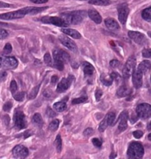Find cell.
Masks as SVG:
<instances>
[{
  "label": "cell",
  "mask_w": 151,
  "mask_h": 159,
  "mask_svg": "<svg viewBox=\"0 0 151 159\" xmlns=\"http://www.w3.org/2000/svg\"><path fill=\"white\" fill-rule=\"evenodd\" d=\"M135 65H136V60L134 56H130L128 59H127V62H126L125 67H124L122 70L123 77L125 79H129L130 75L133 74V73L135 70Z\"/></svg>",
  "instance_id": "cell-3"
},
{
  "label": "cell",
  "mask_w": 151,
  "mask_h": 159,
  "mask_svg": "<svg viewBox=\"0 0 151 159\" xmlns=\"http://www.w3.org/2000/svg\"><path fill=\"white\" fill-rule=\"evenodd\" d=\"M11 51H12V46H11V44L10 43H7L6 44H5V48H4V49H3L4 53L9 54L11 53Z\"/></svg>",
  "instance_id": "cell-39"
},
{
  "label": "cell",
  "mask_w": 151,
  "mask_h": 159,
  "mask_svg": "<svg viewBox=\"0 0 151 159\" xmlns=\"http://www.w3.org/2000/svg\"><path fill=\"white\" fill-rule=\"evenodd\" d=\"M53 108L58 112H63L67 109V104L65 102H59L53 104Z\"/></svg>",
  "instance_id": "cell-28"
},
{
  "label": "cell",
  "mask_w": 151,
  "mask_h": 159,
  "mask_svg": "<svg viewBox=\"0 0 151 159\" xmlns=\"http://www.w3.org/2000/svg\"><path fill=\"white\" fill-rule=\"evenodd\" d=\"M83 71L85 75H91L94 72V67L91 64L88 62H84L82 64Z\"/></svg>",
  "instance_id": "cell-23"
},
{
  "label": "cell",
  "mask_w": 151,
  "mask_h": 159,
  "mask_svg": "<svg viewBox=\"0 0 151 159\" xmlns=\"http://www.w3.org/2000/svg\"><path fill=\"white\" fill-rule=\"evenodd\" d=\"M55 145H56V148H57V152H61L62 149V141L60 135H58L57 138H56Z\"/></svg>",
  "instance_id": "cell-30"
},
{
  "label": "cell",
  "mask_w": 151,
  "mask_h": 159,
  "mask_svg": "<svg viewBox=\"0 0 151 159\" xmlns=\"http://www.w3.org/2000/svg\"><path fill=\"white\" fill-rule=\"evenodd\" d=\"M133 136H134L135 139H140V138L142 137L143 135V132L141 130H136L135 132H133Z\"/></svg>",
  "instance_id": "cell-47"
},
{
  "label": "cell",
  "mask_w": 151,
  "mask_h": 159,
  "mask_svg": "<svg viewBox=\"0 0 151 159\" xmlns=\"http://www.w3.org/2000/svg\"><path fill=\"white\" fill-rule=\"evenodd\" d=\"M41 21L45 24H51L58 27H65L68 26V23L62 17L57 16H44L41 19Z\"/></svg>",
  "instance_id": "cell-5"
},
{
  "label": "cell",
  "mask_w": 151,
  "mask_h": 159,
  "mask_svg": "<svg viewBox=\"0 0 151 159\" xmlns=\"http://www.w3.org/2000/svg\"><path fill=\"white\" fill-rule=\"evenodd\" d=\"M40 88V84L37 85V86L34 87V88L30 90V92L29 93L28 96V99H34L37 96L38 93H39V90Z\"/></svg>",
  "instance_id": "cell-29"
},
{
  "label": "cell",
  "mask_w": 151,
  "mask_h": 159,
  "mask_svg": "<svg viewBox=\"0 0 151 159\" xmlns=\"http://www.w3.org/2000/svg\"><path fill=\"white\" fill-rule=\"evenodd\" d=\"M108 121L107 119H106V118H104V119L102 120V121H101V123L99 124V126H98V130L102 133V132L105 130L106 128L108 127Z\"/></svg>",
  "instance_id": "cell-33"
},
{
  "label": "cell",
  "mask_w": 151,
  "mask_h": 159,
  "mask_svg": "<svg viewBox=\"0 0 151 159\" xmlns=\"http://www.w3.org/2000/svg\"><path fill=\"white\" fill-rule=\"evenodd\" d=\"M92 143H94V145L96 147H101L102 145V141L99 140L98 139H94L92 140Z\"/></svg>",
  "instance_id": "cell-44"
},
{
  "label": "cell",
  "mask_w": 151,
  "mask_h": 159,
  "mask_svg": "<svg viewBox=\"0 0 151 159\" xmlns=\"http://www.w3.org/2000/svg\"><path fill=\"white\" fill-rule=\"evenodd\" d=\"M110 65L112 67H113V68H116V67H119V65H120V62L119 61H118V60L113 59V60H112V61H110Z\"/></svg>",
  "instance_id": "cell-46"
},
{
  "label": "cell",
  "mask_w": 151,
  "mask_h": 159,
  "mask_svg": "<svg viewBox=\"0 0 151 159\" xmlns=\"http://www.w3.org/2000/svg\"><path fill=\"white\" fill-rule=\"evenodd\" d=\"M58 81V76L57 75H53V76H52L51 78V83L52 84H56V83Z\"/></svg>",
  "instance_id": "cell-53"
},
{
  "label": "cell",
  "mask_w": 151,
  "mask_h": 159,
  "mask_svg": "<svg viewBox=\"0 0 151 159\" xmlns=\"http://www.w3.org/2000/svg\"><path fill=\"white\" fill-rule=\"evenodd\" d=\"M11 5L6 2H0V8H5V7H10Z\"/></svg>",
  "instance_id": "cell-51"
},
{
  "label": "cell",
  "mask_w": 151,
  "mask_h": 159,
  "mask_svg": "<svg viewBox=\"0 0 151 159\" xmlns=\"http://www.w3.org/2000/svg\"><path fill=\"white\" fill-rule=\"evenodd\" d=\"M1 66H2V58L0 57V67H1Z\"/></svg>",
  "instance_id": "cell-58"
},
{
  "label": "cell",
  "mask_w": 151,
  "mask_h": 159,
  "mask_svg": "<svg viewBox=\"0 0 151 159\" xmlns=\"http://www.w3.org/2000/svg\"><path fill=\"white\" fill-rule=\"evenodd\" d=\"M7 76V73L6 72H0V81H2L5 77Z\"/></svg>",
  "instance_id": "cell-52"
},
{
  "label": "cell",
  "mask_w": 151,
  "mask_h": 159,
  "mask_svg": "<svg viewBox=\"0 0 151 159\" xmlns=\"http://www.w3.org/2000/svg\"><path fill=\"white\" fill-rule=\"evenodd\" d=\"M88 13L85 11H76L62 14V17L68 25H78L84 20Z\"/></svg>",
  "instance_id": "cell-1"
},
{
  "label": "cell",
  "mask_w": 151,
  "mask_h": 159,
  "mask_svg": "<svg viewBox=\"0 0 151 159\" xmlns=\"http://www.w3.org/2000/svg\"><path fill=\"white\" fill-rule=\"evenodd\" d=\"M110 75H111V77L113 78V80L115 79V80H117V81H119L120 79V75L117 73H113L112 74H110Z\"/></svg>",
  "instance_id": "cell-50"
},
{
  "label": "cell",
  "mask_w": 151,
  "mask_h": 159,
  "mask_svg": "<svg viewBox=\"0 0 151 159\" xmlns=\"http://www.w3.org/2000/svg\"><path fill=\"white\" fill-rule=\"evenodd\" d=\"M30 1L35 4H44L48 2V0H30Z\"/></svg>",
  "instance_id": "cell-49"
},
{
  "label": "cell",
  "mask_w": 151,
  "mask_h": 159,
  "mask_svg": "<svg viewBox=\"0 0 151 159\" xmlns=\"http://www.w3.org/2000/svg\"><path fill=\"white\" fill-rule=\"evenodd\" d=\"M137 116L142 119H148L151 117V105L147 103L140 104L135 109Z\"/></svg>",
  "instance_id": "cell-4"
},
{
  "label": "cell",
  "mask_w": 151,
  "mask_h": 159,
  "mask_svg": "<svg viewBox=\"0 0 151 159\" xmlns=\"http://www.w3.org/2000/svg\"><path fill=\"white\" fill-rule=\"evenodd\" d=\"M25 93L24 92H19L16 94H13V97H14L15 100L18 101V102H22L25 98Z\"/></svg>",
  "instance_id": "cell-35"
},
{
  "label": "cell",
  "mask_w": 151,
  "mask_h": 159,
  "mask_svg": "<svg viewBox=\"0 0 151 159\" xmlns=\"http://www.w3.org/2000/svg\"><path fill=\"white\" fill-rule=\"evenodd\" d=\"M142 16L147 22H151V6L142 11Z\"/></svg>",
  "instance_id": "cell-27"
},
{
  "label": "cell",
  "mask_w": 151,
  "mask_h": 159,
  "mask_svg": "<svg viewBox=\"0 0 151 159\" xmlns=\"http://www.w3.org/2000/svg\"><path fill=\"white\" fill-rule=\"evenodd\" d=\"M131 92H132L131 89H130L128 87L126 86V85H122V86L120 87V88L117 90V95L118 97L121 98V97L129 96V95L131 93Z\"/></svg>",
  "instance_id": "cell-21"
},
{
  "label": "cell",
  "mask_w": 151,
  "mask_h": 159,
  "mask_svg": "<svg viewBox=\"0 0 151 159\" xmlns=\"http://www.w3.org/2000/svg\"><path fill=\"white\" fill-rule=\"evenodd\" d=\"M151 69V63L150 61H148V60H145V61H143L139 64V65L138 66V68L137 70H139V71L142 72L143 74H145L148 72Z\"/></svg>",
  "instance_id": "cell-19"
},
{
  "label": "cell",
  "mask_w": 151,
  "mask_h": 159,
  "mask_svg": "<svg viewBox=\"0 0 151 159\" xmlns=\"http://www.w3.org/2000/svg\"><path fill=\"white\" fill-rule=\"evenodd\" d=\"M93 133H94V129H93L91 127L87 128V129L84 131V135L86 137L90 136V135H93Z\"/></svg>",
  "instance_id": "cell-43"
},
{
  "label": "cell",
  "mask_w": 151,
  "mask_h": 159,
  "mask_svg": "<svg viewBox=\"0 0 151 159\" xmlns=\"http://www.w3.org/2000/svg\"><path fill=\"white\" fill-rule=\"evenodd\" d=\"M32 121L33 123L39 127H42V125H43V119H42V116L39 113L34 114V116H33Z\"/></svg>",
  "instance_id": "cell-25"
},
{
  "label": "cell",
  "mask_w": 151,
  "mask_h": 159,
  "mask_svg": "<svg viewBox=\"0 0 151 159\" xmlns=\"http://www.w3.org/2000/svg\"><path fill=\"white\" fill-rule=\"evenodd\" d=\"M144 153V147L142 143L139 142H132L127 150V156L129 158H142Z\"/></svg>",
  "instance_id": "cell-2"
},
{
  "label": "cell",
  "mask_w": 151,
  "mask_h": 159,
  "mask_svg": "<svg viewBox=\"0 0 151 159\" xmlns=\"http://www.w3.org/2000/svg\"><path fill=\"white\" fill-rule=\"evenodd\" d=\"M106 119H107L108 125H114V121H115L116 119V114L113 112H110L109 113L107 114L106 116Z\"/></svg>",
  "instance_id": "cell-31"
},
{
  "label": "cell",
  "mask_w": 151,
  "mask_h": 159,
  "mask_svg": "<svg viewBox=\"0 0 151 159\" xmlns=\"http://www.w3.org/2000/svg\"><path fill=\"white\" fill-rule=\"evenodd\" d=\"M12 106H13V104H12V102H6V103L4 104V106H3L4 111L9 112L10 110H11V108H12Z\"/></svg>",
  "instance_id": "cell-42"
},
{
  "label": "cell",
  "mask_w": 151,
  "mask_h": 159,
  "mask_svg": "<svg viewBox=\"0 0 151 159\" xmlns=\"http://www.w3.org/2000/svg\"><path fill=\"white\" fill-rule=\"evenodd\" d=\"M88 101V98L87 97H79V98H74L72 101V104H82V103H85Z\"/></svg>",
  "instance_id": "cell-34"
},
{
  "label": "cell",
  "mask_w": 151,
  "mask_h": 159,
  "mask_svg": "<svg viewBox=\"0 0 151 159\" xmlns=\"http://www.w3.org/2000/svg\"><path fill=\"white\" fill-rule=\"evenodd\" d=\"M88 14L89 17L92 19L93 21L96 24H100L102 21V18L101 16V15L99 14V13L95 9H90L89 10Z\"/></svg>",
  "instance_id": "cell-18"
},
{
  "label": "cell",
  "mask_w": 151,
  "mask_h": 159,
  "mask_svg": "<svg viewBox=\"0 0 151 159\" xmlns=\"http://www.w3.org/2000/svg\"><path fill=\"white\" fill-rule=\"evenodd\" d=\"M128 36L133 42H135V43L138 44H141V45H143V44H146L148 42L144 35L140 32L130 30V31L128 32Z\"/></svg>",
  "instance_id": "cell-8"
},
{
  "label": "cell",
  "mask_w": 151,
  "mask_h": 159,
  "mask_svg": "<svg viewBox=\"0 0 151 159\" xmlns=\"http://www.w3.org/2000/svg\"><path fill=\"white\" fill-rule=\"evenodd\" d=\"M2 66L7 69H15L18 66V61L14 57L2 58Z\"/></svg>",
  "instance_id": "cell-15"
},
{
  "label": "cell",
  "mask_w": 151,
  "mask_h": 159,
  "mask_svg": "<svg viewBox=\"0 0 151 159\" xmlns=\"http://www.w3.org/2000/svg\"><path fill=\"white\" fill-rule=\"evenodd\" d=\"M17 89H18V88H17L16 82L14 80H13L12 81H11V85H10V90H11V93H12L13 95L16 93V92L17 91Z\"/></svg>",
  "instance_id": "cell-37"
},
{
  "label": "cell",
  "mask_w": 151,
  "mask_h": 159,
  "mask_svg": "<svg viewBox=\"0 0 151 159\" xmlns=\"http://www.w3.org/2000/svg\"><path fill=\"white\" fill-rule=\"evenodd\" d=\"M48 8V7H25V11L26 14H37Z\"/></svg>",
  "instance_id": "cell-22"
},
{
  "label": "cell",
  "mask_w": 151,
  "mask_h": 159,
  "mask_svg": "<svg viewBox=\"0 0 151 159\" xmlns=\"http://www.w3.org/2000/svg\"><path fill=\"white\" fill-rule=\"evenodd\" d=\"M7 24L6 23H3V22H0V28H2V27H4V26H7Z\"/></svg>",
  "instance_id": "cell-54"
},
{
  "label": "cell",
  "mask_w": 151,
  "mask_h": 159,
  "mask_svg": "<svg viewBox=\"0 0 151 159\" xmlns=\"http://www.w3.org/2000/svg\"><path fill=\"white\" fill-rule=\"evenodd\" d=\"M53 55L54 61H59L63 63H66L70 60L69 54L65 50L57 49L53 51Z\"/></svg>",
  "instance_id": "cell-12"
},
{
  "label": "cell",
  "mask_w": 151,
  "mask_h": 159,
  "mask_svg": "<svg viewBox=\"0 0 151 159\" xmlns=\"http://www.w3.org/2000/svg\"><path fill=\"white\" fill-rule=\"evenodd\" d=\"M104 23H105V25L107 26V28L110 30H113V31L119 30L120 28L119 23L113 18L106 19L105 21H104Z\"/></svg>",
  "instance_id": "cell-17"
},
{
  "label": "cell",
  "mask_w": 151,
  "mask_h": 159,
  "mask_svg": "<svg viewBox=\"0 0 151 159\" xmlns=\"http://www.w3.org/2000/svg\"><path fill=\"white\" fill-rule=\"evenodd\" d=\"M8 36V33L5 29L0 28V39H5Z\"/></svg>",
  "instance_id": "cell-40"
},
{
  "label": "cell",
  "mask_w": 151,
  "mask_h": 159,
  "mask_svg": "<svg viewBox=\"0 0 151 159\" xmlns=\"http://www.w3.org/2000/svg\"><path fill=\"white\" fill-rule=\"evenodd\" d=\"M59 121L58 119H55V120H53V121H52L51 122H50L48 128H49V129L50 131L54 132L58 129V127H59Z\"/></svg>",
  "instance_id": "cell-32"
},
{
  "label": "cell",
  "mask_w": 151,
  "mask_h": 159,
  "mask_svg": "<svg viewBox=\"0 0 151 159\" xmlns=\"http://www.w3.org/2000/svg\"><path fill=\"white\" fill-rule=\"evenodd\" d=\"M102 96V91L99 90V89H98V90L96 91V93H95V96H96V101H99Z\"/></svg>",
  "instance_id": "cell-48"
},
{
  "label": "cell",
  "mask_w": 151,
  "mask_h": 159,
  "mask_svg": "<svg viewBox=\"0 0 151 159\" xmlns=\"http://www.w3.org/2000/svg\"><path fill=\"white\" fill-rule=\"evenodd\" d=\"M44 62L46 63V65H48V66H52V65H53V63H52V58L51 56H50V53H47L44 55Z\"/></svg>",
  "instance_id": "cell-36"
},
{
  "label": "cell",
  "mask_w": 151,
  "mask_h": 159,
  "mask_svg": "<svg viewBox=\"0 0 151 159\" xmlns=\"http://www.w3.org/2000/svg\"><path fill=\"white\" fill-rule=\"evenodd\" d=\"M100 80L102 81V83L104 85H105V86H110V85L112 84V83H113V78L111 77V75H106L103 73V74H102L100 77Z\"/></svg>",
  "instance_id": "cell-24"
},
{
  "label": "cell",
  "mask_w": 151,
  "mask_h": 159,
  "mask_svg": "<svg viewBox=\"0 0 151 159\" xmlns=\"http://www.w3.org/2000/svg\"><path fill=\"white\" fill-rule=\"evenodd\" d=\"M128 112L125 110L120 114L118 121H119V126H118V129L119 132L125 131L127 128V119H128Z\"/></svg>",
  "instance_id": "cell-14"
},
{
  "label": "cell",
  "mask_w": 151,
  "mask_h": 159,
  "mask_svg": "<svg viewBox=\"0 0 151 159\" xmlns=\"http://www.w3.org/2000/svg\"><path fill=\"white\" fill-rule=\"evenodd\" d=\"M89 3L95 5H100V6H106L111 4L110 0H89Z\"/></svg>",
  "instance_id": "cell-26"
},
{
  "label": "cell",
  "mask_w": 151,
  "mask_h": 159,
  "mask_svg": "<svg viewBox=\"0 0 151 159\" xmlns=\"http://www.w3.org/2000/svg\"><path fill=\"white\" fill-rule=\"evenodd\" d=\"M129 7L126 4H122L118 7V14H119V20L122 25H125L127 22V16L129 14Z\"/></svg>",
  "instance_id": "cell-10"
},
{
  "label": "cell",
  "mask_w": 151,
  "mask_h": 159,
  "mask_svg": "<svg viewBox=\"0 0 151 159\" xmlns=\"http://www.w3.org/2000/svg\"><path fill=\"white\" fill-rule=\"evenodd\" d=\"M142 56L147 59H151V48H146L143 50Z\"/></svg>",
  "instance_id": "cell-38"
},
{
  "label": "cell",
  "mask_w": 151,
  "mask_h": 159,
  "mask_svg": "<svg viewBox=\"0 0 151 159\" xmlns=\"http://www.w3.org/2000/svg\"><path fill=\"white\" fill-rule=\"evenodd\" d=\"M150 81H151V75H150Z\"/></svg>",
  "instance_id": "cell-59"
},
{
  "label": "cell",
  "mask_w": 151,
  "mask_h": 159,
  "mask_svg": "<svg viewBox=\"0 0 151 159\" xmlns=\"http://www.w3.org/2000/svg\"><path fill=\"white\" fill-rule=\"evenodd\" d=\"M59 41L61 42V43L63 44L64 46H65L67 49H69L71 51L73 52V53H77L78 51V48H77L76 44L73 40H71V39L65 36H59Z\"/></svg>",
  "instance_id": "cell-11"
},
{
  "label": "cell",
  "mask_w": 151,
  "mask_h": 159,
  "mask_svg": "<svg viewBox=\"0 0 151 159\" xmlns=\"http://www.w3.org/2000/svg\"><path fill=\"white\" fill-rule=\"evenodd\" d=\"M14 125L18 129H22L26 127V121H25V116L21 110H16L13 116Z\"/></svg>",
  "instance_id": "cell-7"
},
{
  "label": "cell",
  "mask_w": 151,
  "mask_h": 159,
  "mask_svg": "<svg viewBox=\"0 0 151 159\" xmlns=\"http://www.w3.org/2000/svg\"><path fill=\"white\" fill-rule=\"evenodd\" d=\"M62 32L64 33L65 34L67 35V36H71L73 39H79L82 37L81 34H79V32L77 31V30H74V29H71V28H63L62 29Z\"/></svg>",
  "instance_id": "cell-20"
},
{
  "label": "cell",
  "mask_w": 151,
  "mask_h": 159,
  "mask_svg": "<svg viewBox=\"0 0 151 159\" xmlns=\"http://www.w3.org/2000/svg\"><path fill=\"white\" fill-rule=\"evenodd\" d=\"M148 130H151V121L150 122V123L148 124Z\"/></svg>",
  "instance_id": "cell-55"
},
{
  "label": "cell",
  "mask_w": 151,
  "mask_h": 159,
  "mask_svg": "<svg viewBox=\"0 0 151 159\" xmlns=\"http://www.w3.org/2000/svg\"><path fill=\"white\" fill-rule=\"evenodd\" d=\"M46 115L49 118H53L56 116V112L53 110H52V109H50V107H48L47 111H46Z\"/></svg>",
  "instance_id": "cell-45"
},
{
  "label": "cell",
  "mask_w": 151,
  "mask_h": 159,
  "mask_svg": "<svg viewBox=\"0 0 151 159\" xmlns=\"http://www.w3.org/2000/svg\"><path fill=\"white\" fill-rule=\"evenodd\" d=\"M28 148L22 145L16 146L13 150V156L16 158H25L28 156Z\"/></svg>",
  "instance_id": "cell-13"
},
{
  "label": "cell",
  "mask_w": 151,
  "mask_h": 159,
  "mask_svg": "<svg viewBox=\"0 0 151 159\" xmlns=\"http://www.w3.org/2000/svg\"><path fill=\"white\" fill-rule=\"evenodd\" d=\"M133 84L136 89L140 88L143 83V73L139 70H135L133 73Z\"/></svg>",
  "instance_id": "cell-16"
},
{
  "label": "cell",
  "mask_w": 151,
  "mask_h": 159,
  "mask_svg": "<svg viewBox=\"0 0 151 159\" xmlns=\"http://www.w3.org/2000/svg\"><path fill=\"white\" fill-rule=\"evenodd\" d=\"M148 36H150V39H151V32H150V31H149V32H148Z\"/></svg>",
  "instance_id": "cell-57"
},
{
  "label": "cell",
  "mask_w": 151,
  "mask_h": 159,
  "mask_svg": "<svg viewBox=\"0 0 151 159\" xmlns=\"http://www.w3.org/2000/svg\"><path fill=\"white\" fill-rule=\"evenodd\" d=\"M54 66L56 68H57L59 70H64V63L62 61H54Z\"/></svg>",
  "instance_id": "cell-41"
},
{
  "label": "cell",
  "mask_w": 151,
  "mask_h": 159,
  "mask_svg": "<svg viewBox=\"0 0 151 159\" xmlns=\"http://www.w3.org/2000/svg\"><path fill=\"white\" fill-rule=\"evenodd\" d=\"M26 13L24 8L19 9L18 11H12V12H8L0 14V19H4V20H12V19H21L23 18Z\"/></svg>",
  "instance_id": "cell-6"
},
{
  "label": "cell",
  "mask_w": 151,
  "mask_h": 159,
  "mask_svg": "<svg viewBox=\"0 0 151 159\" xmlns=\"http://www.w3.org/2000/svg\"><path fill=\"white\" fill-rule=\"evenodd\" d=\"M73 79H74V77L71 75H70L66 79H62L57 85V92L61 93H63L65 92V90H67V89L69 88V87L71 86V83H72Z\"/></svg>",
  "instance_id": "cell-9"
},
{
  "label": "cell",
  "mask_w": 151,
  "mask_h": 159,
  "mask_svg": "<svg viewBox=\"0 0 151 159\" xmlns=\"http://www.w3.org/2000/svg\"><path fill=\"white\" fill-rule=\"evenodd\" d=\"M148 140H150L151 141V133H150V134L148 135Z\"/></svg>",
  "instance_id": "cell-56"
}]
</instances>
